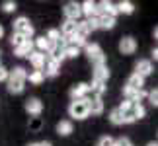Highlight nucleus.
<instances>
[{"label":"nucleus","mask_w":158,"mask_h":146,"mask_svg":"<svg viewBox=\"0 0 158 146\" xmlns=\"http://www.w3.org/2000/svg\"><path fill=\"white\" fill-rule=\"evenodd\" d=\"M115 146H131V140L127 136H121V138H115Z\"/></svg>","instance_id":"34"},{"label":"nucleus","mask_w":158,"mask_h":146,"mask_svg":"<svg viewBox=\"0 0 158 146\" xmlns=\"http://www.w3.org/2000/svg\"><path fill=\"white\" fill-rule=\"evenodd\" d=\"M27 146H39V142H29Z\"/></svg>","instance_id":"40"},{"label":"nucleus","mask_w":158,"mask_h":146,"mask_svg":"<svg viewBox=\"0 0 158 146\" xmlns=\"http://www.w3.org/2000/svg\"><path fill=\"white\" fill-rule=\"evenodd\" d=\"M10 41H12V45H14V49H16V47H20L22 43H26L27 39H23L22 35H16V33H12V39H10Z\"/></svg>","instance_id":"31"},{"label":"nucleus","mask_w":158,"mask_h":146,"mask_svg":"<svg viewBox=\"0 0 158 146\" xmlns=\"http://www.w3.org/2000/svg\"><path fill=\"white\" fill-rule=\"evenodd\" d=\"M86 55L90 59V63H92L94 66H100V64H106V55L104 51H102V47L98 43H86Z\"/></svg>","instance_id":"4"},{"label":"nucleus","mask_w":158,"mask_h":146,"mask_svg":"<svg viewBox=\"0 0 158 146\" xmlns=\"http://www.w3.org/2000/svg\"><path fill=\"white\" fill-rule=\"evenodd\" d=\"M78 55H80V49L70 45V43H66V47H64V57L66 59H76Z\"/></svg>","instance_id":"28"},{"label":"nucleus","mask_w":158,"mask_h":146,"mask_svg":"<svg viewBox=\"0 0 158 146\" xmlns=\"http://www.w3.org/2000/svg\"><path fill=\"white\" fill-rule=\"evenodd\" d=\"M109 121H111V125H123V113H121L119 107L109 111Z\"/></svg>","instance_id":"22"},{"label":"nucleus","mask_w":158,"mask_h":146,"mask_svg":"<svg viewBox=\"0 0 158 146\" xmlns=\"http://www.w3.org/2000/svg\"><path fill=\"white\" fill-rule=\"evenodd\" d=\"M14 33L16 35H22L23 39L33 37L35 29L31 26V22H29V18H26V16H20V18H18V20L14 22Z\"/></svg>","instance_id":"3"},{"label":"nucleus","mask_w":158,"mask_h":146,"mask_svg":"<svg viewBox=\"0 0 158 146\" xmlns=\"http://www.w3.org/2000/svg\"><path fill=\"white\" fill-rule=\"evenodd\" d=\"M154 39H156V41H158V26H156V27H154Z\"/></svg>","instance_id":"38"},{"label":"nucleus","mask_w":158,"mask_h":146,"mask_svg":"<svg viewBox=\"0 0 158 146\" xmlns=\"http://www.w3.org/2000/svg\"><path fill=\"white\" fill-rule=\"evenodd\" d=\"M47 60V55L45 53H39V51H33L31 55H29V63L33 64L35 70H43V64Z\"/></svg>","instance_id":"16"},{"label":"nucleus","mask_w":158,"mask_h":146,"mask_svg":"<svg viewBox=\"0 0 158 146\" xmlns=\"http://www.w3.org/2000/svg\"><path fill=\"white\" fill-rule=\"evenodd\" d=\"M152 59H154V60H158V47H156L154 51H152Z\"/></svg>","instance_id":"37"},{"label":"nucleus","mask_w":158,"mask_h":146,"mask_svg":"<svg viewBox=\"0 0 158 146\" xmlns=\"http://www.w3.org/2000/svg\"><path fill=\"white\" fill-rule=\"evenodd\" d=\"M90 92H92V94H96V97H102V94H104L106 92V84L104 82H92V84H90Z\"/></svg>","instance_id":"25"},{"label":"nucleus","mask_w":158,"mask_h":146,"mask_svg":"<svg viewBox=\"0 0 158 146\" xmlns=\"http://www.w3.org/2000/svg\"><path fill=\"white\" fill-rule=\"evenodd\" d=\"M88 92H90L88 84L78 82V84H74V86L70 88V97H72V99H84V97L88 95Z\"/></svg>","instance_id":"10"},{"label":"nucleus","mask_w":158,"mask_h":146,"mask_svg":"<svg viewBox=\"0 0 158 146\" xmlns=\"http://www.w3.org/2000/svg\"><path fill=\"white\" fill-rule=\"evenodd\" d=\"M144 115H147V109H144L141 103H137V105H135V117H137V121H139V119H143Z\"/></svg>","instance_id":"32"},{"label":"nucleus","mask_w":158,"mask_h":146,"mask_svg":"<svg viewBox=\"0 0 158 146\" xmlns=\"http://www.w3.org/2000/svg\"><path fill=\"white\" fill-rule=\"evenodd\" d=\"M63 14H64L66 20H70V22H78V20H80V16H82L80 4H78V2H66V4H64V8H63Z\"/></svg>","instance_id":"5"},{"label":"nucleus","mask_w":158,"mask_h":146,"mask_svg":"<svg viewBox=\"0 0 158 146\" xmlns=\"http://www.w3.org/2000/svg\"><path fill=\"white\" fill-rule=\"evenodd\" d=\"M76 29H78V22H70V20H66L59 31H60V35H63V39L69 41L72 35H76Z\"/></svg>","instance_id":"14"},{"label":"nucleus","mask_w":158,"mask_h":146,"mask_svg":"<svg viewBox=\"0 0 158 146\" xmlns=\"http://www.w3.org/2000/svg\"><path fill=\"white\" fill-rule=\"evenodd\" d=\"M123 88H129V90H133V92H139V90H144V78H141V76H137L135 72L127 78V84Z\"/></svg>","instance_id":"13"},{"label":"nucleus","mask_w":158,"mask_h":146,"mask_svg":"<svg viewBox=\"0 0 158 146\" xmlns=\"http://www.w3.org/2000/svg\"><path fill=\"white\" fill-rule=\"evenodd\" d=\"M26 111L31 115V117H39L41 111H43V103H41L39 97H29V99H26Z\"/></svg>","instance_id":"7"},{"label":"nucleus","mask_w":158,"mask_h":146,"mask_svg":"<svg viewBox=\"0 0 158 146\" xmlns=\"http://www.w3.org/2000/svg\"><path fill=\"white\" fill-rule=\"evenodd\" d=\"M98 23H100V29H113L115 23H117V20L111 16H98Z\"/></svg>","instance_id":"21"},{"label":"nucleus","mask_w":158,"mask_h":146,"mask_svg":"<svg viewBox=\"0 0 158 146\" xmlns=\"http://www.w3.org/2000/svg\"><path fill=\"white\" fill-rule=\"evenodd\" d=\"M27 80L31 82V84H41L45 80V76H43V72L41 70H33V72H27Z\"/></svg>","instance_id":"26"},{"label":"nucleus","mask_w":158,"mask_h":146,"mask_svg":"<svg viewBox=\"0 0 158 146\" xmlns=\"http://www.w3.org/2000/svg\"><path fill=\"white\" fill-rule=\"evenodd\" d=\"M26 80H27V72L26 68H22V66H14V70H10L8 74V80H6V84H8V92L10 94H22L23 88H26Z\"/></svg>","instance_id":"1"},{"label":"nucleus","mask_w":158,"mask_h":146,"mask_svg":"<svg viewBox=\"0 0 158 146\" xmlns=\"http://www.w3.org/2000/svg\"><path fill=\"white\" fill-rule=\"evenodd\" d=\"M111 16V18H117V6L115 2H109V0H104V2H98V16Z\"/></svg>","instance_id":"8"},{"label":"nucleus","mask_w":158,"mask_h":146,"mask_svg":"<svg viewBox=\"0 0 158 146\" xmlns=\"http://www.w3.org/2000/svg\"><path fill=\"white\" fill-rule=\"evenodd\" d=\"M72 121H69V119H64V121H59L57 123V135L59 136H69L70 132H72Z\"/></svg>","instance_id":"19"},{"label":"nucleus","mask_w":158,"mask_h":146,"mask_svg":"<svg viewBox=\"0 0 158 146\" xmlns=\"http://www.w3.org/2000/svg\"><path fill=\"white\" fill-rule=\"evenodd\" d=\"M39 146H53V144H51L49 140H41V142H39Z\"/></svg>","instance_id":"36"},{"label":"nucleus","mask_w":158,"mask_h":146,"mask_svg":"<svg viewBox=\"0 0 158 146\" xmlns=\"http://www.w3.org/2000/svg\"><path fill=\"white\" fill-rule=\"evenodd\" d=\"M109 78V68L106 64H100V66H94V80L96 82H107Z\"/></svg>","instance_id":"18"},{"label":"nucleus","mask_w":158,"mask_h":146,"mask_svg":"<svg viewBox=\"0 0 158 146\" xmlns=\"http://www.w3.org/2000/svg\"><path fill=\"white\" fill-rule=\"evenodd\" d=\"M69 115L76 121L86 119L90 115L88 113V97H84V99H72L69 105Z\"/></svg>","instance_id":"2"},{"label":"nucleus","mask_w":158,"mask_h":146,"mask_svg":"<svg viewBox=\"0 0 158 146\" xmlns=\"http://www.w3.org/2000/svg\"><path fill=\"white\" fill-rule=\"evenodd\" d=\"M59 68H60V64L57 63V60H53V59H49L47 57V60H45V64H43V76H49V78H55L59 74Z\"/></svg>","instance_id":"11"},{"label":"nucleus","mask_w":158,"mask_h":146,"mask_svg":"<svg viewBox=\"0 0 158 146\" xmlns=\"http://www.w3.org/2000/svg\"><path fill=\"white\" fill-rule=\"evenodd\" d=\"M18 10V4L14 2V0H4L2 2V12L4 14H12V12Z\"/></svg>","instance_id":"29"},{"label":"nucleus","mask_w":158,"mask_h":146,"mask_svg":"<svg viewBox=\"0 0 158 146\" xmlns=\"http://www.w3.org/2000/svg\"><path fill=\"white\" fill-rule=\"evenodd\" d=\"M98 146H115V138L113 136H102L98 140Z\"/></svg>","instance_id":"30"},{"label":"nucleus","mask_w":158,"mask_h":146,"mask_svg":"<svg viewBox=\"0 0 158 146\" xmlns=\"http://www.w3.org/2000/svg\"><path fill=\"white\" fill-rule=\"evenodd\" d=\"M104 99L102 97H92V99H88V113L90 115H102L104 113Z\"/></svg>","instance_id":"15"},{"label":"nucleus","mask_w":158,"mask_h":146,"mask_svg":"<svg viewBox=\"0 0 158 146\" xmlns=\"http://www.w3.org/2000/svg\"><path fill=\"white\" fill-rule=\"evenodd\" d=\"M147 146H158V142H148Z\"/></svg>","instance_id":"41"},{"label":"nucleus","mask_w":158,"mask_h":146,"mask_svg":"<svg viewBox=\"0 0 158 146\" xmlns=\"http://www.w3.org/2000/svg\"><path fill=\"white\" fill-rule=\"evenodd\" d=\"M135 51H137V41H135V37H131V35L121 37V41H119V53L121 55H133Z\"/></svg>","instance_id":"6"},{"label":"nucleus","mask_w":158,"mask_h":146,"mask_svg":"<svg viewBox=\"0 0 158 146\" xmlns=\"http://www.w3.org/2000/svg\"><path fill=\"white\" fill-rule=\"evenodd\" d=\"M8 74H10V72H8V70H6V68H4V66H2V64H0V82H4V80H8Z\"/></svg>","instance_id":"35"},{"label":"nucleus","mask_w":158,"mask_h":146,"mask_svg":"<svg viewBox=\"0 0 158 146\" xmlns=\"http://www.w3.org/2000/svg\"><path fill=\"white\" fill-rule=\"evenodd\" d=\"M33 45L37 47V51H39V53H45V55H47V51L51 49V43L47 41V37H45V35H43V37H37V41H35Z\"/></svg>","instance_id":"24"},{"label":"nucleus","mask_w":158,"mask_h":146,"mask_svg":"<svg viewBox=\"0 0 158 146\" xmlns=\"http://www.w3.org/2000/svg\"><path fill=\"white\" fill-rule=\"evenodd\" d=\"M80 10L86 18H98V2L94 0H84L80 4Z\"/></svg>","instance_id":"12"},{"label":"nucleus","mask_w":158,"mask_h":146,"mask_svg":"<svg viewBox=\"0 0 158 146\" xmlns=\"http://www.w3.org/2000/svg\"><path fill=\"white\" fill-rule=\"evenodd\" d=\"M2 35H4V27L0 26V39H2Z\"/></svg>","instance_id":"39"},{"label":"nucleus","mask_w":158,"mask_h":146,"mask_svg":"<svg viewBox=\"0 0 158 146\" xmlns=\"http://www.w3.org/2000/svg\"><path fill=\"white\" fill-rule=\"evenodd\" d=\"M82 26H84V29H86V31H88V35L92 33V31H96V29H100L98 18H88L86 22H82Z\"/></svg>","instance_id":"23"},{"label":"nucleus","mask_w":158,"mask_h":146,"mask_svg":"<svg viewBox=\"0 0 158 146\" xmlns=\"http://www.w3.org/2000/svg\"><path fill=\"white\" fill-rule=\"evenodd\" d=\"M115 6H117L119 14H125V16H131L133 12H135V4H133L131 0H121V2H117Z\"/></svg>","instance_id":"20"},{"label":"nucleus","mask_w":158,"mask_h":146,"mask_svg":"<svg viewBox=\"0 0 158 146\" xmlns=\"http://www.w3.org/2000/svg\"><path fill=\"white\" fill-rule=\"evenodd\" d=\"M45 37H47V41H49V43L53 45V43H59V41L63 39V35H60V31H59V29H49Z\"/></svg>","instance_id":"27"},{"label":"nucleus","mask_w":158,"mask_h":146,"mask_svg":"<svg viewBox=\"0 0 158 146\" xmlns=\"http://www.w3.org/2000/svg\"><path fill=\"white\" fill-rule=\"evenodd\" d=\"M33 41L31 39H27L26 43H22L20 47H16L14 49V53H16V57H20V59H23V57H29V55L33 53Z\"/></svg>","instance_id":"17"},{"label":"nucleus","mask_w":158,"mask_h":146,"mask_svg":"<svg viewBox=\"0 0 158 146\" xmlns=\"http://www.w3.org/2000/svg\"><path fill=\"white\" fill-rule=\"evenodd\" d=\"M135 74L141 76V78L150 76V74H152V63H150L148 59H141V60L135 64Z\"/></svg>","instance_id":"9"},{"label":"nucleus","mask_w":158,"mask_h":146,"mask_svg":"<svg viewBox=\"0 0 158 146\" xmlns=\"http://www.w3.org/2000/svg\"><path fill=\"white\" fill-rule=\"evenodd\" d=\"M148 99H150V103H152L154 107H158V90H152V92L148 94Z\"/></svg>","instance_id":"33"}]
</instances>
